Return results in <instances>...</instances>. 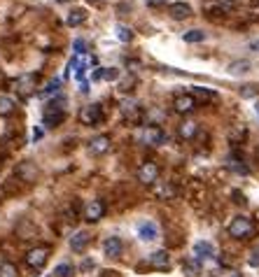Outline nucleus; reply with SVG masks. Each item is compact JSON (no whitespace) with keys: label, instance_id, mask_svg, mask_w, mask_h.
Masks as SVG:
<instances>
[{"label":"nucleus","instance_id":"1","mask_svg":"<svg viewBox=\"0 0 259 277\" xmlns=\"http://www.w3.org/2000/svg\"><path fill=\"white\" fill-rule=\"evenodd\" d=\"M63 119H66V98H54V101L47 103L45 112H42V121H45V126L56 128Z\"/></svg>","mask_w":259,"mask_h":277},{"label":"nucleus","instance_id":"2","mask_svg":"<svg viewBox=\"0 0 259 277\" xmlns=\"http://www.w3.org/2000/svg\"><path fill=\"white\" fill-rule=\"evenodd\" d=\"M229 235L234 238V240H248L250 235L254 233V224H252V219L250 217H234L231 219V224H229Z\"/></svg>","mask_w":259,"mask_h":277},{"label":"nucleus","instance_id":"3","mask_svg":"<svg viewBox=\"0 0 259 277\" xmlns=\"http://www.w3.org/2000/svg\"><path fill=\"white\" fill-rule=\"evenodd\" d=\"M47 261H49V247H33V249H28V254H26V266L33 268V270L45 268Z\"/></svg>","mask_w":259,"mask_h":277},{"label":"nucleus","instance_id":"4","mask_svg":"<svg viewBox=\"0 0 259 277\" xmlns=\"http://www.w3.org/2000/svg\"><path fill=\"white\" fill-rule=\"evenodd\" d=\"M157 180H159V166L157 163L147 161V163H142V166L138 168V182H140V184H145V187H154Z\"/></svg>","mask_w":259,"mask_h":277},{"label":"nucleus","instance_id":"5","mask_svg":"<svg viewBox=\"0 0 259 277\" xmlns=\"http://www.w3.org/2000/svg\"><path fill=\"white\" fill-rule=\"evenodd\" d=\"M35 86H38V75L35 72H28V75H19L14 80V89H16V93L19 96H31L33 91H35Z\"/></svg>","mask_w":259,"mask_h":277},{"label":"nucleus","instance_id":"6","mask_svg":"<svg viewBox=\"0 0 259 277\" xmlns=\"http://www.w3.org/2000/svg\"><path fill=\"white\" fill-rule=\"evenodd\" d=\"M142 142L150 147H159L166 142V133L161 131V126L159 124H150V126L142 128Z\"/></svg>","mask_w":259,"mask_h":277},{"label":"nucleus","instance_id":"7","mask_svg":"<svg viewBox=\"0 0 259 277\" xmlns=\"http://www.w3.org/2000/svg\"><path fill=\"white\" fill-rule=\"evenodd\" d=\"M101 119H103V112H101V105H98V103L82 107V112H80V121L84 124V126H96V124H98Z\"/></svg>","mask_w":259,"mask_h":277},{"label":"nucleus","instance_id":"8","mask_svg":"<svg viewBox=\"0 0 259 277\" xmlns=\"http://www.w3.org/2000/svg\"><path fill=\"white\" fill-rule=\"evenodd\" d=\"M103 214H105V203H103V201H89L84 205V219L89 224L101 222Z\"/></svg>","mask_w":259,"mask_h":277},{"label":"nucleus","instance_id":"9","mask_svg":"<svg viewBox=\"0 0 259 277\" xmlns=\"http://www.w3.org/2000/svg\"><path fill=\"white\" fill-rule=\"evenodd\" d=\"M196 105L198 103L192 93H182V96H178L173 101V110L178 112V114H192V112L196 110Z\"/></svg>","mask_w":259,"mask_h":277},{"label":"nucleus","instance_id":"10","mask_svg":"<svg viewBox=\"0 0 259 277\" xmlns=\"http://www.w3.org/2000/svg\"><path fill=\"white\" fill-rule=\"evenodd\" d=\"M119 107H122V114L128 124H140L142 121V107L136 101H124Z\"/></svg>","mask_w":259,"mask_h":277},{"label":"nucleus","instance_id":"11","mask_svg":"<svg viewBox=\"0 0 259 277\" xmlns=\"http://www.w3.org/2000/svg\"><path fill=\"white\" fill-rule=\"evenodd\" d=\"M110 135H96L91 142H89V151H91L94 156H103L110 151Z\"/></svg>","mask_w":259,"mask_h":277},{"label":"nucleus","instance_id":"12","mask_svg":"<svg viewBox=\"0 0 259 277\" xmlns=\"http://www.w3.org/2000/svg\"><path fill=\"white\" fill-rule=\"evenodd\" d=\"M122 249H124V245L117 235L105 238V242H103V252H105V256H110V259L122 256Z\"/></svg>","mask_w":259,"mask_h":277},{"label":"nucleus","instance_id":"13","mask_svg":"<svg viewBox=\"0 0 259 277\" xmlns=\"http://www.w3.org/2000/svg\"><path fill=\"white\" fill-rule=\"evenodd\" d=\"M194 256L198 259V261H206V259H213L215 256V245L208 240H198L194 242Z\"/></svg>","mask_w":259,"mask_h":277},{"label":"nucleus","instance_id":"14","mask_svg":"<svg viewBox=\"0 0 259 277\" xmlns=\"http://www.w3.org/2000/svg\"><path fill=\"white\" fill-rule=\"evenodd\" d=\"M16 177H19L21 182H35V177H38L35 163H31V161L19 163V166H16Z\"/></svg>","mask_w":259,"mask_h":277},{"label":"nucleus","instance_id":"15","mask_svg":"<svg viewBox=\"0 0 259 277\" xmlns=\"http://www.w3.org/2000/svg\"><path fill=\"white\" fill-rule=\"evenodd\" d=\"M198 135V124L192 119H184L182 124L178 126V137L180 140H194Z\"/></svg>","mask_w":259,"mask_h":277},{"label":"nucleus","instance_id":"16","mask_svg":"<svg viewBox=\"0 0 259 277\" xmlns=\"http://www.w3.org/2000/svg\"><path fill=\"white\" fill-rule=\"evenodd\" d=\"M138 238L145 242H152L159 238V226L154 222H142L140 226H138Z\"/></svg>","mask_w":259,"mask_h":277},{"label":"nucleus","instance_id":"17","mask_svg":"<svg viewBox=\"0 0 259 277\" xmlns=\"http://www.w3.org/2000/svg\"><path fill=\"white\" fill-rule=\"evenodd\" d=\"M168 14L175 21H182V19H189V16H192V7H189L187 3H171V5H168Z\"/></svg>","mask_w":259,"mask_h":277},{"label":"nucleus","instance_id":"18","mask_svg":"<svg viewBox=\"0 0 259 277\" xmlns=\"http://www.w3.org/2000/svg\"><path fill=\"white\" fill-rule=\"evenodd\" d=\"M150 266L157 268V270H166V268H171V254H168L166 249L154 252L152 256H150Z\"/></svg>","mask_w":259,"mask_h":277},{"label":"nucleus","instance_id":"19","mask_svg":"<svg viewBox=\"0 0 259 277\" xmlns=\"http://www.w3.org/2000/svg\"><path fill=\"white\" fill-rule=\"evenodd\" d=\"M89 242H91V235H89V233H86V231H77L75 235L70 238V249H72V252H84Z\"/></svg>","mask_w":259,"mask_h":277},{"label":"nucleus","instance_id":"20","mask_svg":"<svg viewBox=\"0 0 259 277\" xmlns=\"http://www.w3.org/2000/svg\"><path fill=\"white\" fill-rule=\"evenodd\" d=\"M192 96L196 98V103L198 101H201V103H215V101H217V93L210 91V89H206V86H194Z\"/></svg>","mask_w":259,"mask_h":277},{"label":"nucleus","instance_id":"21","mask_svg":"<svg viewBox=\"0 0 259 277\" xmlns=\"http://www.w3.org/2000/svg\"><path fill=\"white\" fill-rule=\"evenodd\" d=\"M182 270L187 277H198V272H201V261H198L196 256L187 259V261H182Z\"/></svg>","mask_w":259,"mask_h":277},{"label":"nucleus","instance_id":"22","mask_svg":"<svg viewBox=\"0 0 259 277\" xmlns=\"http://www.w3.org/2000/svg\"><path fill=\"white\" fill-rule=\"evenodd\" d=\"M84 21H86V12L82 10V7H77V10H72L70 14H68L66 24L68 26H80V24H84Z\"/></svg>","mask_w":259,"mask_h":277},{"label":"nucleus","instance_id":"23","mask_svg":"<svg viewBox=\"0 0 259 277\" xmlns=\"http://www.w3.org/2000/svg\"><path fill=\"white\" fill-rule=\"evenodd\" d=\"M14 107H16V103L10 96H0V116H10L14 112Z\"/></svg>","mask_w":259,"mask_h":277},{"label":"nucleus","instance_id":"24","mask_svg":"<svg viewBox=\"0 0 259 277\" xmlns=\"http://www.w3.org/2000/svg\"><path fill=\"white\" fill-rule=\"evenodd\" d=\"M182 40L189 42V45H196V42H203L206 40V33L203 30H187V33H182Z\"/></svg>","mask_w":259,"mask_h":277},{"label":"nucleus","instance_id":"25","mask_svg":"<svg viewBox=\"0 0 259 277\" xmlns=\"http://www.w3.org/2000/svg\"><path fill=\"white\" fill-rule=\"evenodd\" d=\"M0 277H19V268L10 261L0 263Z\"/></svg>","mask_w":259,"mask_h":277},{"label":"nucleus","instance_id":"26","mask_svg":"<svg viewBox=\"0 0 259 277\" xmlns=\"http://www.w3.org/2000/svg\"><path fill=\"white\" fill-rule=\"evenodd\" d=\"M154 193H157V198H173V196H175V189H173L171 184H159V182H157Z\"/></svg>","mask_w":259,"mask_h":277},{"label":"nucleus","instance_id":"27","mask_svg":"<svg viewBox=\"0 0 259 277\" xmlns=\"http://www.w3.org/2000/svg\"><path fill=\"white\" fill-rule=\"evenodd\" d=\"M245 137H248V128H245V126H236L234 131L229 133V140L234 142V145H238V142L245 140Z\"/></svg>","mask_w":259,"mask_h":277},{"label":"nucleus","instance_id":"28","mask_svg":"<svg viewBox=\"0 0 259 277\" xmlns=\"http://www.w3.org/2000/svg\"><path fill=\"white\" fill-rule=\"evenodd\" d=\"M229 170L238 172V175H250V168L245 166L243 161H238V159H231V161H229Z\"/></svg>","mask_w":259,"mask_h":277},{"label":"nucleus","instance_id":"29","mask_svg":"<svg viewBox=\"0 0 259 277\" xmlns=\"http://www.w3.org/2000/svg\"><path fill=\"white\" fill-rule=\"evenodd\" d=\"M72 272H75V268H72L70 263H59V266L54 268L56 277H72Z\"/></svg>","mask_w":259,"mask_h":277},{"label":"nucleus","instance_id":"30","mask_svg":"<svg viewBox=\"0 0 259 277\" xmlns=\"http://www.w3.org/2000/svg\"><path fill=\"white\" fill-rule=\"evenodd\" d=\"M117 37L122 42H131L133 40V30L128 28V26H124V24H117Z\"/></svg>","mask_w":259,"mask_h":277},{"label":"nucleus","instance_id":"31","mask_svg":"<svg viewBox=\"0 0 259 277\" xmlns=\"http://www.w3.org/2000/svg\"><path fill=\"white\" fill-rule=\"evenodd\" d=\"M59 89H61V80H51L49 84L42 89L40 96H54V93H59Z\"/></svg>","mask_w":259,"mask_h":277},{"label":"nucleus","instance_id":"32","mask_svg":"<svg viewBox=\"0 0 259 277\" xmlns=\"http://www.w3.org/2000/svg\"><path fill=\"white\" fill-rule=\"evenodd\" d=\"M248 68H250L248 61H240V63H231V66H229V70L234 72V75H238V72H248Z\"/></svg>","mask_w":259,"mask_h":277},{"label":"nucleus","instance_id":"33","mask_svg":"<svg viewBox=\"0 0 259 277\" xmlns=\"http://www.w3.org/2000/svg\"><path fill=\"white\" fill-rule=\"evenodd\" d=\"M119 70L117 68H103V80H117Z\"/></svg>","mask_w":259,"mask_h":277},{"label":"nucleus","instance_id":"34","mask_svg":"<svg viewBox=\"0 0 259 277\" xmlns=\"http://www.w3.org/2000/svg\"><path fill=\"white\" fill-rule=\"evenodd\" d=\"M259 91L254 89V86H243V91H240V96L243 98H252V96H257Z\"/></svg>","mask_w":259,"mask_h":277},{"label":"nucleus","instance_id":"35","mask_svg":"<svg viewBox=\"0 0 259 277\" xmlns=\"http://www.w3.org/2000/svg\"><path fill=\"white\" fill-rule=\"evenodd\" d=\"M75 51H77V56H84V51H86L84 40H75Z\"/></svg>","mask_w":259,"mask_h":277},{"label":"nucleus","instance_id":"36","mask_svg":"<svg viewBox=\"0 0 259 277\" xmlns=\"http://www.w3.org/2000/svg\"><path fill=\"white\" fill-rule=\"evenodd\" d=\"M250 266H254V268L259 266V249H254V252L250 254Z\"/></svg>","mask_w":259,"mask_h":277},{"label":"nucleus","instance_id":"37","mask_svg":"<svg viewBox=\"0 0 259 277\" xmlns=\"http://www.w3.org/2000/svg\"><path fill=\"white\" fill-rule=\"evenodd\" d=\"M133 84H136V80H133V77H128V80L122 84V91H131V86H133Z\"/></svg>","mask_w":259,"mask_h":277},{"label":"nucleus","instance_id":"38","mask_svg":"<svg viewBox=\"0 0 259 277\" xmlns=\"http://www.w3.org/2000/svg\"><path fill=\"white\" fill-rule=\"evenodd\" d=\"M168 0H147V5L150 7H159V5H166Z\"/></svg>","mask_w":259,"mask_h":277},{"label":"nucleus","instance_id":"39","mask_svg":"<svg viewBox=\"0 0 259 277\" xmlns=\"http://www.w3.org/2000/svg\"><path fill=\"white\" fill-rule=\"evenodd\" d=\"M94 80H96V82H98V80H103V68H98V70L94 72Z\"/></svg>","mask_w":259,"mask_h":277},{"label":"nucleus","instance_id":"40","mask_svg":"<svg viewBox=\"0 0 259 277\" xmlns=\"http://www.w3.org/2000/svg\"><path fill=\"white\" fill-rule=\"evenodd\" d=\"M33 137H35V140H40V137H42V131H40V128H35V133H33Z\"/></svg>","mask_w":259,"mask_h":277},{"label":"nucleus","instance_id":"41","mask_svg":"<svg viewBox=\"0 0 259 277\" xmlns=\"http://www.w3.org/2000/svg\"><path fill=\"white\" fill-rule=\"evenodd\" d=\"M227 277H240V275H238V272H229Z\"/></svg>","mask_w":259,"mask_h":277},{"label":"nucleus","instance_id":"42","mask_svg":"<svg viewBox=\"0 0 259 277\" xmlns=\"http://www.w3.org/2000/svg\"><path fill=\"white\" fill-rule=\"evenodd\" d=\"M56 3H70V0H56Z\"/></svg>","mask_w":259,"mask_h":277},{"label":"nucleus","instance_id":"43","mask_svg":"<svg viewBox=\"0 0 259 277\" xmlns=\"http://www.w3.org/2000/svg\"><path fill=\"white\" fill-rule=\"evenodd\" d=\"M0 168H3V154H0Z\"/></svg>","mask_w":259,"mask_h":277}]
</instances>
